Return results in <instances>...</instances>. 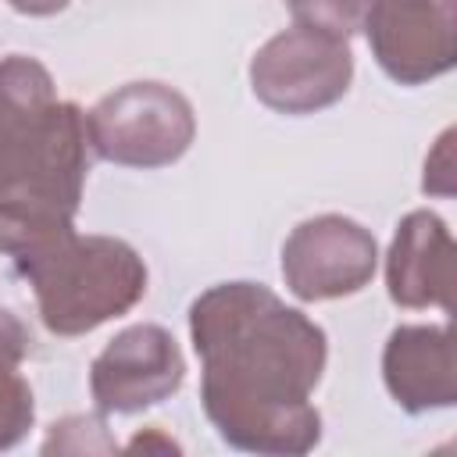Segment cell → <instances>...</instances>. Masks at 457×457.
Returning a JSON list of instances; mask_svg holds the SVG:
<instances>
[{
	"label": "cell",
	"mask_w": 457,
	"mask_h": 457,
	"mask_svg": "<svg viewBox=\"0 0 457 457\" xmlns=\"http://www.w3.org/2000/svg\"><path fill=\"white\" fill-rule=\"evenodd\" d=\"M14 11H21V14H32V18H46V14H57V11H64L71 0H7Z\"/></svg>",
	"instance_id": "obj_16"
},
{
	"label": "cell",
	"mask_w": 457,
	"mask_h": 457,
	"mask_svg": "<svg viewBox=\"0 0 457 457\" xmlns=\"http://www.w3.org/2000/svg\"><path fill=\"white\" fill-rule=\"evenodd\" d=\"M36 403H32V389L29 382L18 375V368L0 371V450L14 446L29 425H32Z\"/></svg>",
	"instance_id": "obj_13"
},
{
	"label": "cell",
	"mask_w": 457,
	"mask_h": 457,
	"mask_svg": "<svg viewBox=\"0 0 457 457\" xmlns=\"http://www.w3.org/2000/svg\"><path fill=\"white\" fill-rule=\"evenodd\" d=\"M204 364L200 400L218 436L246 453H307L321 439L311 393L325 371V332L268 286L221 282L189 307Z\"/></svg>",
	"instance_id": "obj_1"
},
{
	"label": "cell",
	"mask_w": 457,
	"mask_h": 457,
	"mask_svg": "<svg viewBox=\"0 0 457 457\" xmlns=\"http://www.w3.org/2000/svg\"><path fill=\"white\" fill-rule=\"evenodd\" d=\"M36 289L39 318L57 336H82L132 311L146 293L143 257L111 236L75 228L14 264Z\"/></svg>",
	"instance_id": "obj_3"
},
{
	"label": "cell",
	"mask_w": 457,
	"mask_h": 457,
	"mask_svg": "<svg viewBox=\"0 0 457 457\" xmlns=\"http://www.w3.org/2000/svg\"><path fill=\"white\" fill-rule=\"evenodd\" d=\"M29 343H32L29 328L7 307H0V371L18 368L25 361V353H29Z\"/></svg>",
	"instance_id": "obj_14"
},
{
	"label": "cell",
	"mask_w": 457,
	"mask_h": 457,
	"mask_svg": "<svg viewBox=\"0 0 457 457\" xmlns=\"http://www.w3.org/2000/svg\"><path fill=\"white\" fill-rule=\"evenodd\" d=\"M375 236L343 214L300 221L282 246V275L300 300H336L364 289L375 275Z\"/></svg>",
	"instance_id": "obj_6"
},
{
	"label": "cell",
	"mask_w": 457,
	"mask_h": 457,
	"mask_svg": "<svg viewBox=\"0 0 457 457\" xmlns=\"http://www.w3.org/2000/svg\"><path fill=\"white\" fill-rule=\"evenodd\" d=\"M46 453H114V439L107 436L104 421L93 418V414H79V418H64L50 428L46 443H43Z\"/></svg>",
	"instance_id": "obj_12"
},
{
	"label": "cell",
	"mask_w": 457,
	"mask_h": 457,
	"mask_svg": "<svg viewBox=\"0 0 457 457\" xmlns=\"http://www.w3.org/2000/svg\"><path fill=\"white\" fill-rule=\"evenodd\" d=\"M186 375L179 343L161 325H129L89 368V393L104 414H136L168 400Z\"/></svg>",
	"instance_id": "obj_8"
},
{
	"label": "cell",
	"mask_w": 457,
	"mask_h": 457,
	"mask_svg": "<svg viewBox=\"0 0 457 457\" xmlns=\"http://www.w3.org/2000/svg\"><path fill=\"white\" fill-rule=\"evenodd\" d=\"M382 378L389 396L411 411L453 407L457 400V361L453 336L446 325H400L382 353Z\"/></svg>",
	"instance_id": "obj_10"
},
{
	"label": "cell",
	"mask_w": 457,
	"mask_h": 457,
	"mask_svg": "<svg viewBox=\"0 0 457 457\" xmlns=\"http://www.w3.org/2000/svg\"><path fill=\"white\" fill-rule=\"evenodd\" d=\"M457 0H368L364 29L382 71L403 86L453 68Z\"/></svg>",
	"instance_id": "obj_7"
},
{
	"label": "cell",
	"mask_w": 457,
	"mask_h": 457,
	"mask_svg": "<svg viewBox=\"0 0 457 457\" xmlns=\"http://www.w3.org/2000/svg\"><path fill=\"white\" fill-rule=\"evenodd\" d=\"M86 132L104 161L125 168H164L189 150L196 118L179 89L164 82H129L86 114Z\"/></svg>",
	"instance_id": "obj_4"
},
{
	"label": "cell",
	"mask_w": 457,
	"mask_h": 457,
	"mask_svg": "<svg viewBox=\"0 0 457 457\" xmlns=\"http://www.w3.org/2000/svg\"><path fill=\"white\" fill-rule=\"evenodd\" d=\"M296 25L328 32L336 39H350L368 11V0H286Z\"/></svg>",
	"instance_id": "obj_11"
},
{
	"label": "cell",
	"mask_w": 457,
	"mask_h": 457,
	"mask_svg": "<svg viewBox=\"0 0 457 457\" xmlns=\"http://www.w3.org/2000/svg\"><path fill=\"white\" fill-rule=\"evenodd\" d=\"M453 239L439 214L411 211L386 257V286L400 307H443L453 300Z\"/></svg>",
	"instance_id": "obj_9"
},
{
	"label": "cell",
	"mask_w": 457,
	"mask_h": 457,
	"mask_svg": "<svg viewBox=\"0 0 457 457\" xmlns=\"http://www.w3.org/2000/svg\"><path fill=\"white\" fill-rule=\"evenodd\" d=\"M125 450H132V453H139V450H143V453H150V450L175 453V450H179V443H171V439H168V436H161L157 428H146V432H139V436H136V439H132Z\"/></svg>",
	"instance_id": "obj_15"
},
{
	"label": "cell",
	"mask_w": 457,
	"mask_h": 457,
	"mask_svg": "<svg viewBox=\"0 0 457 457\" xmlns=\"http://www.w3.org/2000/svg\"><path fill=\"white\" fill-rule=\"evenodd\" d=\"M353 79L346 39L293 25L271 36L250 61V86L261 104L282 114H311L343 100Z\"/></svg>",
	"instance_id": "obj_5"
},
{
	"label": "cell",
	"mask_w": 457,
	"mask_h": 457,
	"mask_svg": "<svg viewBox=\"0 0 457 457\" xmlns=\"http://www.w3.org/2000/svg\"><path fill=\"white\" fill-rule=\"evenodd\" d=\"M89 171L86 114L25 54L0 61V253L14 264L75 228Z\"/></svg>",
	"instance_id": "obj_2"
}]
</instances>
